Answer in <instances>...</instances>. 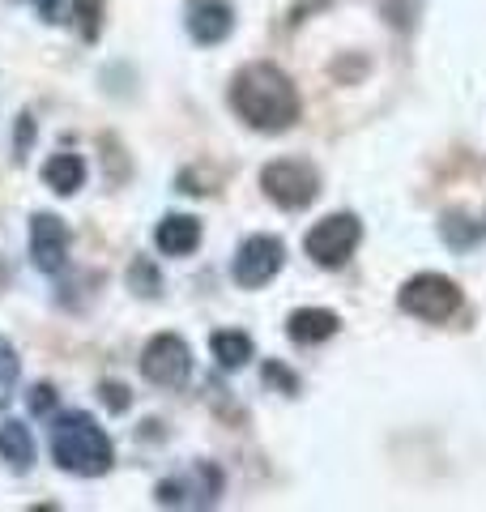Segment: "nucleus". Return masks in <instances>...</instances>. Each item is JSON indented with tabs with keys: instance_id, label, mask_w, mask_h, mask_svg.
I'll return each instance as SVG.
<instances>
[{
	"instance_id": "nucleus-1",
	"label": "nucleus",
	"mask_w": 486,
	"mask_h": 512,
	"mask_svg": "<svg viewBox=\"0 0 486 512\" xmlns=\"http://www.w3.org/2000/svg\"><path fill=\"white\" fill-rule=\"evenodd\" d=\"M231 107L243 124L261 128V133H286L299 120V94L295 82L278 64H248L231 82Z\"/></svg>"
},
{
	"instance_id": "nucleus-2",
	"label": "nucleus",
	"mask_w": 486,
	"mask_h": 512,
	"mask_svg": "<svg viewBox=\"0 0 486 512\" xmlns=\"http://www.w3.org/2000/svg\"><path fill=\"white\" fill-rule=\"evenodd\" d=\"M52 457L64 474L99 478L111 470V440L107 431L90 419V414H64L52 427Z\"/></svg>"
},
{
	"instance_id": "nucleus-3",
	"label": "nucleus",
	"mask_w": 486,
	"mask_h": 512,
	"mask_svg": "<svg viewBox=\"0 0 486 512\" xmlns=\"http://www.w3.org/2000/svg\"><path fill=\"white\" fill-rule=\"evenodd\" d=\"M397 303H401V312H410L418 320L444 325V320L461 312V291H457V282H448L444 274H418L401 286Z\"/></svg>"
},
{
	"instance_id": "nucleus-4",
	"label": "nucleus",
	"mask_w": 486,
	"mask_h": 512,
	"mask_svg": "<svg viewBox=\"0 0 486 512\" xmlns=\"http://www.w3.org/2000/svg\"><path fill=\"white\" fill-rule=\"evenodd\" d=\"M261 188L282 210H307L320 192V175H316V167L299 163V158H282V163H269L261 171Z\"/></svg>"
},
{
	"instance_id": "nucleus-5",
	"label": "nucleus",
	"mask_w": 486,
	"mask_h": 512,
	"mask_svg": "<svg viewBox=\"0 0 486 512\" xmlns=\"http://www.w3.org/2000/svg\"><path fill=\"white\" fill-rule=\"evenodd\" d=\"M359 239H363V222L359 218L354 214H329L324 222H316V227L307 231L303 248H307V256H312L316 265L337 269V265L350 261V252L359 248Z\"/></svg>"
},
{
	"instance_id": "nucleus-6",
	"label": "nucleus",
	"mask_w": 486,
	"mask_h": 512,
	"mask_svg": "<svg viewBox=\"0 0 486 512\" xmlns=\"http://www.w3.org/2000/svg\"><path fill=\"white\" fill-rule=\"evenodd\" d=\"M141 372L150 384H162V389H180V384L192 376V350L184 346V338L175 333H158L150 338L141 355Z\"/></svg>"
},
{
	"instance_id": "nucleus-7",
	"label": "nucleus",
	"mask_w": 486,
	"mask_h": 512,
	"mask_svg": "<svg viewBox=\"0 0 486 512\" xmlns=\"http://www.w3.org/2000/svg\"><path fill=\"white\" fill-rule=\"evenodd\" d=\"M222 495V470L201 461V466H192L188 474H175L167 483L158 487V504L167 508H205L214 504Z\"/></svg>"
},
{
	"instance_id": "nucleus-8",
	"label": "nucleus",
	"mask_w": 486,
	"mask_h": 512,
	"mask_svg": "<svg viewBox=\"0 0 486 512\" xmlns=\"http://www.w3.org/2000/svg\"><path fill=\"white\" fill-rule=\"evenodd\" d=\"M282 256H286V248H282V239H273V235L243 239V248L235 252V282L248 286V291L273 282L278 269H282Z\"/></svg>"
},
{
	"instance_id": "nucleus-9",
	"label": "nucleus",
	"mask_w": 486,
	"mask_h": 512,
	"mask_svg": "<svg viewBox=\"0 0 486 512\" xmlns=\"http://www.w3.org/2000/svg\"><path fill=\"white\" fill-rule=\"evenodd\" d=\"M30 256L43 274H60L64 256H69V227L56 214H35L30 222Z\"/></svg>"
},
{
	"instance_id": "nucleus-10",
	"label": "nucleus",
	"mask_w": 486,
	"mask_h": 512,
	"mask_svg": "<svg viewBox=\"0 0 486 512\" xmlns=\"http://www.w3.org/2000/svg\"><path fill=\"white\" fill-rule=\"evenodd\" d=\"M231 26H235V13L226 0H192L188 5V35L205 43V47H214L222 43L226 35H231Z\"/></svg>"
},
{
	"instance_id": "nucleus-11",
	"label": "nucleus",
	"mask_w": 486,
	"mask_h": 512,
	"mask_svg": "<svg viewBox=\"0 0 486 512\" xmlns=\"http://www.w3.org/2000/svg\"><path fill=\"white\" fill-rule=\"evenodd\" d=\"M154 244H158V252H167V256H188L192 248L201 244V222L188 218V214L162 218L158 231H154Z\"/></svg>"
},
{
	"instance_id": "nucleus-12",
	"label": "nucleus",
	"mask_w": 486,
	"mask_h": 512,
	"mask_svg": "<svg viewBox=\"0 0 486 512\" xmlns=\"http://www.w3.org/2000/svg\"><path fill=\"white\" fill-rule=\"evenodd\" d=\"M337 320L333 312H324V308H303V312H295L290 316V325H286V333L295 338L299 346H316V342H329L333 333H337Z\"/></svg>"
},
{
	"instance_id": "nucleus-13",
	"label": "nucleus",
	"mask_w": 486,
	"mask_h": 512,
	"mask_svg": "<svg viewBox=\"0 0 486 512\" xmlns=\"http://www.w3.org/2000/svg\"><path fill=\"white\" fill-rule=\"evenodd\" d=\"M0 457H5L18 474H26L30 466H35V436H30L26 423H5L0 427Z\"/></svg>"
},
{
	"instance_id": "nucleus-14",
	"label": "nucleus",
	"mask_w": 486,
	"mask_h": 512,
	"mask_svg": "<svg viewBox=\"0 0 486 512\" xmlns=\"http://www.w3.org/2000/svg\"><path fill=\"white\" fill-rule=\"evenodd\" d=\"M43 180L52 184L60 197H69V192H77L81 184H86V163H81L77 154H56V158H47Z\"/></svg>"
},
{
	"instance_id": "nucleus-15",
	"label": "nucleus",
	"mask_w": 486,
	"mask_h": 512,
	"mask_svg": "<svg viewBox=\"0 0 486 512\" xmlns=\"http://www.w3.org/2000/svg\"><path fill=\"white\" fill-rule=\"evenodd\" d=\"M209 350H214V359L222 363V367H243L252 359V338L248 333H239V329H222V333H214V338H209Z\"/></svg>"
},
{
	"instance_id": "nucleus-16",
	"label": "nucleus",
	"mask_w": 486,
	"mask_h": 512,
	"mask_svg": "<svg viewBox=\"0 0 486 512\" xmlns=\"http://www.w3.org/2000/svg\"><path fill=\"white\" fill-rule=\"evenodd\" d=\"M18 376H22L18 350H13V342L0 338V410H5L13 402V393H18Z\"/></svg>"
},
{
	"instance_id": "nucleus-17",
	"label": "nucleus",
	"mask_w": 486,
	"mask_h": 512,
	"mask_svg": "<svg viewBox=\"0 0 486 512\" xmlns=\"http://www.w3.org/2000/svg\"><path fill=\"white\" fill-rule=\"evenodd\" d=\"M99 9H103V0H81L77 5V18H86V39L99 35Z\"/></svg>"
},
{
	"instance_id": "nucleus-18",
	"label": "nucleus",
	"mask_w": 486,
	"mask_h": 512,
	"mask_svg": "<svg viewBox=\"0 0 486 512\" xmlns=\"http://www.w3.org/2000/svg\"><path fill=\"white\" fill-rule=\"evenodd\" d=\"M52 406H56V389H52V384H35V389H30V410L47 414Z\"/></svg>"
},
{
	"instance_id": "nucleus-19",
	"label": "nucleus",
	"mask_w": 486,
	"mask_h": 512,
	"mask_svg": "<svg viewBox=\"0 0 486 512\" xmlns=\"http://www.w3.org/2000/svg\"><path fill=\"white\" fill-rule=\"evenodd\" d=\"M103 402H107L111 410H124V406H128V389H120V384H107V389H103Z\"/></svg>"
},
{
	"instance_id": "nucleus-20",
	"label": "nucleus",
	"mask_w": 486,
	"mask_h": 512,
	"mask_svg": "<svg viewBox=\"0 0 486 512\" xmlns=\"http://www.w3.org/2000/svg\"><path fill=\"white\" fill-rule=\"evenodd\" d=\"M35 9L43 13V18H56V9H60V0H35Z\"/></svg>"
}]
</instances>
